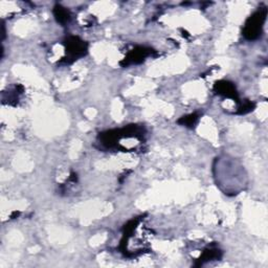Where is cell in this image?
Masks as SVG:
<instances>
[{
    "instance_id": "1",
    "label": "cell",
    "mask_w": 268,
    "mask_h": 268,
    "mask_svg": "<svg viewBox=\"0 0 268 268\" xmlns=\"http://www.w3.org/2000/svg\"><path fill=\"white\" fill-rule=\"evenodd\" d=\"M267 10H259L251 15L243 28V35L248 40H255L262 33V27L266 19Z\"/></svg>"
},
{
    "instance_id": "5",
    "label": "cell",
    "mask_w": 268,
    "mask_h": 268,
    "mask_svg": "<svg viewBox=\"0 0 268 268\" xmlns=\"http://www.w3.org/2000/svg\"><path fill=\"white\" fill-rule=\"evenodd\" d=\"M54 17H56L57 21L59 23H61V25H65V23L69 22V20H70L69 12L65 9V7H63L61 5L54 6Z\"/></svg>"
},
{
    "instance_id": "2",
    "label": "cell",
    "mask_w": 268,
    "mask_h": 268,
    "mask_svg": "<svg viewBox=\"0 0 268 268\" xmlns=\"http://www.w3.org/2000/svg\"><path fill=\"white\" fill-rule=\"evenodd\" d=\"M65 50L68 59L77 60L87 53V44L78 37H69L65 42Z\"/></svg>"
},
{
    "instance_id": "4",
    "label": "cell",
    "mask_w": 268,
    "mask_h": 268,
    "mask_svg": "<svg viewBox=\"0 0 268 268\" xmlns=\"http://www.w3.org/2000/svg\"><path fill=\"white\" fill-rule=\"evenodd\" d=\"M215 91L226 98L234 99L238 102V94L235 86L227 81H220L215 84Z\"/></svg>"
},
{
    "instance_id": "3",
    "label": "cell",
    "mask_w": 268,
    "mask_h": 268,
    "mask_svg": "<svg viewBox=\"0 0 268 268\" xmlns=\"http://www.w3.org/2000/svg\"><path fill=\"white\" fill-rule=\"evenodd\" d=\"M152 53L151 50H146L145 47H137V49L133 50L128 54L127 58L125 59V65L129 64H136V63H140L147 58L150 54Z\"/></svg>"
},
{
    "instance_id": "6",
    "label": "cell",
    "mask_w": 268,
    "mask_h": 268,
    "mask_svg": "<svg viewBox=\"0 0 268 268\" xmlns=\"http://www.w3.org/2000/svg\"><path fill=\"white\" fill-rule=\"evenodd\" d=\"M197 120H198V116H197L196 114H191V115L186 116V117L184 116L183 119L178 121V123L183 124V125H186V126H188V127H191V126L195 125V123H196Z\"/></svg>"
}]
</instances>
